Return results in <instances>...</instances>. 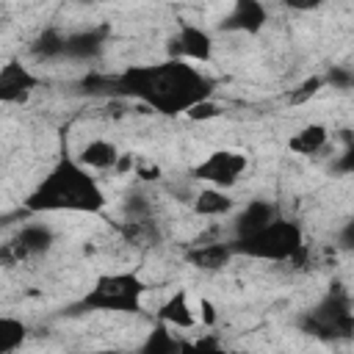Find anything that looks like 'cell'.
Wrapping results in <instances>:
<instances>
[{
	"label": "cell",
	"mask_w": 354,
	"mask_h": 354,
	"mask_svg": "<svg viewBox=\"0 0 354 354\" xmlns=\"http://www.w3.org/2000/svg\"><path fill=\"white\" fill-rule=\"evenodd\" d=\"M116 97L138 100L163 116H185L194 105L213 97V80L194 64L166 58L152 66H127L116 75Z\"/></svg>",
	"instance_id": "6da1fadb"
},
{
	"label": "cell",
	"mask_w": 354,
	"mask_h": 354,
	"mask_svg": "<svg viewBox=\"0 0 354 354\" xmlns=\"http://www.w3.org/2000/svg\"><path fill=\"white\" fill-rule=\"evenodd\" d=\"M28 213H102L108 196L97 177L66 152L53 163V169L36 183L25 196Z\"/></svg>",
	"instance_id": "7a4b0ae2"
},
{
	"label": "cell",
	"mask_w": 354,
	"mask_h": 354,
	"mask_svg": "<svg viewBox=\"0 0 354 354\" xmlns=\"http://www.w3.org/2000/svg\"><path fill=\"white\" fill-rule=\"evenodd\" d=\"M147 282L136 271H105L100 274L75 310L88 313H141Z\"/></svg>",
	"instance_id": "3957f363"
},
{
	"label": "cell",
	"mask_w": 354,
	"mask_h": 354,
	"mask_svg": "<svg viewBox=\"0 0 354 354\" xmlns=\"http://www.w3.org/2000/svg\"><path fill=\"white\" fill-rule=\"evenodd\" d=\"M299 329L318 340H329V343L351 340L354 337V310H351L348 293L340 285H335L313 310H307L299 318Z\"/></svg>",
	"instance_id": "277c9868"
},
{
	"label": "cell",
	"mask_w": 354,
	"mask_h": 354,
	"mask_svg": "<svg viewBox=\"0 0 354 354\" xmlns=\"http://www.w3.org/2000/svg\"><path fill=\"white\" fill-rule=\"evenodd\" d=\"M235 249V257H249V260H268V263H288L301 246H304V232L296 221L290 218H274L266 230H260L252 238L243 241H230Z\"/></svg>",
	"instance_id": "5b68a950"
},
{
	"label": "cell",
	"mask_w": 354,
	"mask_h": 354,
	"mask_svg": "<svg viewBox=\"0 0 354 354\" xmlns=\"http://www.w3.org/2000/svg\"><path fill=\"white\" fill-rule=\"evenodd\" d=\"M249 166V158L238 149H216L210 152L205 160H199L194 169H191V177L199 180V183H207L210 188H232L241 174L246 171Z\"/></svg>",
	"instance_id": "8992f818"
},
{
	"label": "cell",
	"mask_w": 354,
	"mask_h": 354,
	"mask_svg": "<svg viewBox=\"0 0 354 354\" xmlns=\"http://www.w3.org/2000/svg\"><path fill=\"white\" fill-rule=\"evenodd\" d=\"M53 243H55L53 227L41 224V221H28V224H22V227L14 232V238L3 246L0 257H3V263L11 266V263H19V260H25V257L44 254Z\"/></svg>",
	"instance_id": "52a82bcc"
},
{
	"label": "cell",
	"mask_w": 354,
	"mask_h": 354,
	"mask_svg": "<svg viewBox=\"0 0 354 354\" xmlns=\"http://www.w3.org/2000/svg\"><path fill=\"white\" fill-rule=\"evenodd\" d=\"M169 58H180L188 64H210L213 61V36L191 22H180L177 33L169 39Z\"/></svg>",
	"instance_id": "ba28073f"
},
{
	"label": "cell",
	"mask_w": 354,
	"mask_h": 354,
	"mask_svg": "<svg viewBox=\"0 0 354 354\" xmlns=\"http://www.w3.org/2000/svg\"><path fill=\"white\" fill-rule=\"evenodd\" d=\"M39 86V77L22 64V61H6V66L0 69V102L3 105H17L25 102L33 88Z\"/></svg>",
	"instance_id": "9c48e42d"
},
{
	"label": "cell",
	"mask_w": 354,
	"mask_h": 354,
	"mask_svg": "<svg viewBox=\"0 0 354 354\" xmlns=\"http://www.w3.org/2000/svg\"><path fill=\"white\" fill-rule=\"evenodd\" d=\"M268 22V11L263 3L257 0H238L227 17L218 22V28L224 33H246V36H257Z\"/></svg>",
	"instance_id": "30bf717a"
},
{
	"label": "cell",
	"mask_w": 354,
	"mask_h": 354,
	"mask_svg": "<svg viewBox=\"0 0 354 354\" xmlns=\"http://www.w3.org/2000/svg\"><path fill=\"white\" fill-rule=\"evenodd\" d=\"M274 218H279V213H277V207L268 199H252V202H246L238 210V216L232 218V241H243V238L257 235Z\"/></svg>",
	"instance_id": "8fae6325"
},
{
	"label": "cell",
	"mask_w": 354,
	"mask_h": 354,
	"mask_svg": "<svg viewBox=\"0 0 354 354\" xmlns=\"http://www.w3.org/2000/svg\"><path fill=\"white\" fill-rule=\"evenodd\" d=\"M108 36H111V28L108 25H91V28H83V30H75V33L66 36V53H64V58L91 61V58H97L105 50Z\"/></svg>",
	"instance_id": "7c38bea8"
},
{
	"label": "cell",
	"mask_w": 354,
	"mask_h": 354,
	"mask_svg": "<svg viewBox=\"0 0 354 354\" xmlns=\"http://www.w3.org/2000/svg\"><path fill=\"white\" fill-rule=\"evenodd\" d=\"M183 257H185L188 266H194L199 271H221L235 257V249H232L230 241L227 243H221V241L218 243H196Z\"/></svg>",
	"instance_id": "4fadbf2b"
},
{
	"label": "cell",
	"mask_w": 354,
	"mask_h": 354,
	"mask_svg": "<svg viewBox=\"0 0 354 354\" xmlns=\"http://www.w3.org/2000/svg\"><path fill=\"white\" fill-rule=\"evenodd\" d=\"M158 321L171 326V329H194L199 324L191 301H188V293L185 290H174L160 307H158Z\"/></svg>",
	"instance_id": "5bb4252c"
},
{
	"label": "cell",
	"mask_w": 354,
	"mask_h": 354,
	"mask_svg": "<svg viewBox=\"0 0 354 354\" xmlns=\"http://www.w3.org/2000/svg\"><path fill=\"white\" fill-rule=\"evenodd\" d=\"M119 158L122 152L116 149L113 141H105V138H91L88 144L80 147L77 152V160L91 171H105V169H116L119 166Z\"/></svg>",
	"instance_id": "9a60e30c"
},
{
	"label": "cell",
	"mask_w": 354,
	"mask_h": 354,
	"mask_svg": "<svg viewBox=\"0 0 354 354\" xmlns=\"http://www.w3.org/2000/svg\"><path fill=\"white\" fill-rule=\"evenodd\" d=\"M180 351H183V337H177L171 332V326H166V324L158 321L144 335V340L138 343V348L133 354H180Z\"/></svg>",
	"instance_id": "2e32d148"
},
{
	"label": "cell",
	"mask_w": 354,
	"mask_h": 354,
	"mask_svg": "<svg viewBox=\"0 0 354 354\" xmlns=\"http://www.w3.org/2000/svg\"><path fill=\"white\" fill-rule=\"evenodd\" d=\"M235 207V199L221 191V188H202L196 196H194V213L202 216V218H216V216H227L230 210Z\"/></svg>",
	"instance_id": "e0dca14e"
},
{
	"label": "cell",
	"mask_w": 354,
	"mask_h": 354,
	"mask_svg": "<svg viewBox=\"0 0 354 354\" xmlns=\"http://www.w3.org/2000/svg\"><path fill=\"white\" fill-rule=\"evenodd\" d=\"M329 141V130L324 124H304L288 138V149L296 155H318Z\"/></svg>",
	"instance_id": "ac0fdd59"
},
{
	"label": "cell",
	"mask_w": 354,
	"mask_h": 354,
	"mask_svg": "<svg viewBox=\"0 0 354 354\" xmlns=\"http://www.w3.org/2000/svg\"><path fill=\"white\" fill-rule=\"evenodd\" d=\"M66 36L61 28H44L33 41H30V53L39 61H53V58H64L66 53Z\"/></svg>",
	"instance_id": "d6986e66"
},
{
	"label": "cell",
	"mask_w": 354,
	"mask_h": 354,
	"mask_svg": "<svg viewBox=\"0 0 354 354\" xmlns=\"http://www.w3.org/2000/svg\"><path fill=\"white\" fill-rule=\"evenodd\" d=\"M28 340V324L14 315H0V354H14Z\"/></svg>",
	"instance_id": "ffe728a7"
},
{
	"label": "cell",
	"mask_w": 354,
	"mask_h": 354,
	"mask_svg": "<svg viewBox=\"0 0 354 354\" xmlns=\"http://www.w3.org/2000/svg\"><path fill=\"white\" fill-rule=\"evenodd\" d=\"M324 86H326L324 75H310V77H304L301 83H296V86L288 91L285 100H288V105H293V108H296V105H307Z\"/></svg>",
	"instance_id": "44dd1931"
},
{
	"label": "cell",
	"mask_w": 354,
	"mask_h": 354,
	"mask_svg": "<svg viewBox=\"0 0 354 354\" xmlns=\"http://www.w3.org/2000/svg\"><path fill=\"white\" fill-rule=\"evenodd\" d=\"M80 88L86 94H111L116 97V75H105V72H88L80 80Z\"/></svg>",
	"instance_id": "7402d4cb"
},
{
	"label": "cell",
	"mask_w": 354,
	"mask_h": 354,
	"mask_svg": "<svg viewBox=\"0 0 354 354\" xmlns=\"http://www.w3.org/2000/svg\"><path fill=\"white\" fill-rule=\"evenodd\" d=\"M122 213H124V221H149V213H152V205L147 196H138V194H130L122 205Z\"/></svg>",
	"instance_id": "603a6c76"
},
{
	"label": "cell",
	"mask_w": 354,
	"mask_h": 354,
	"mask_svg": "<svg viewBox=\"0 0 354 354\" xmlns=\"http://www.w3.org/2000/svg\"><path fill=\"white\" fill-rule=\"evenodd\" d=\"M180 354H230L213 335H205L199 340H183V351Z\"/></svg>",
	"instance_id": "cb8c5ba5"
},
{
	"label": "cell",
	"mask_w": 354,
	"mask_h": 354,
	"mask_svg": "<svg viewBox=\"0 0 354 354\" xmlns=\"http://www.w3.org/2000/svg\"><path fill=\"white\" fill-rule=\"evenodd\" d=\"M324 80L335 88H354V66H329Z\"/></svg>",
	"instance_id": "d4e9b609"
},
{
	"label": "cell",
	"mask_w": 354,
	"mask_h": 354,
	"mask_svg": "<svg viewBox=\"0 0 354 354\" xmlns=\"http://www.w3.org/2000/svg\"><path fill=\"white\" fill-rule=\"evenodd\" d=\"M191 122H210V119H216V116H221V105L210 97V100H202L199 105H194L188 113H185Z\"/></svg>",
	"instance_id": "484cf974"
},
{
	"label": "cell",
	"mask_w": 354,
	"mask_h": 354,
	"mask_svg": "<svg viewBox=\"0 0 354 354\" xmlns=\"http://www.w3.org/2000/svg\"><path fill=\"white\" fill-rule=\"evenodd\" d=\"M216 307H213V301L210 299H205V296H199V324L202 326H216Z\"/></svg>",
	"instance_id": "4316f807"
},
{
	"label": "cell",
	"mask_w": 354,
	"mask_h": 354,
	"mask_svg": "<svg viewBox=\"0 0 354 354\" xmlns=\"http://www.w3.org/2000/svg\"><path fill=\"white\" fill-rule=\"evenodd\" d=\"M335 169L343 171V174H354V141L343 149V155L335 160Z\"/></svg>",
	"instance_id": "83f0119b"
},
{
	"label": "cell",
	"mask_w": 354,
	"mask_h": 354,
	"mask_svg": "<svg viewBox=\"0 0 354 354\" xmlns=\"http://www.w3.org/2000/svg\"><path fill=\"white\" fill-rule=\"evenodd\" d=\"M337 243H340V249H351V252H354V218H348V221L340 227Z\"/></svg>",
	"instance_id": "f1b7e54d"
},
{
	"label": "cell",
	"mask_w": 354,
	"mask_h": 354,
	"mask_svg": "<svg viewBox=\"0 0 354 354\" xmlns=\"http://www.w3.org/2000/svg\"><path fill=\"white\" fill-rule=\"evenodd\" d=\"M136 174H138L141 180H158V177H160V166H138Z\"/></svg>",
	"instance_id": "f546056e"
},
{
	"label": "cell",
	"mask_w": 354,
	"mask_h": 354,
	"mask_svg": "<svg viewBox=\"0 0 354 354\" xmlns=\"http://www.w3.org/2000/svg\"><path fill=\"white\" fill-rule=\"evenodd\" d=\"M97 354H111V351H97Z\"/></svg>",
	"instance_id": "4dcf8cb0"
}]
</instances>
